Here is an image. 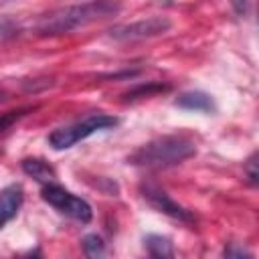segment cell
I'll use <instances>...</instances> for the list:
<instances>
[{
    "mask_svg": "<svg viewBox=\"0 0 259 259\" xmlns=\"http://www.w3.org/2000/svg\"><path fill=\"white\" fill-rule=\"evenodd\" d=\"M119 4L115 2H83V4H69L57 10H51L40 18L36 24V32L40 36H59L83 28L91 22L109 18L117 14Z\"/></svg>",
    "mask_w": 259,
    "mask_h": 259,
    "instance_id": "1",
    "label": "cell"
},
{
    "mask_svg": "<svg viewBox=\"0 0 259 259\" xmlns=\"http://www.w3.org/2000/svg\"><path fill=\"white\" fill-rule=\"evenodd\" d=\"M194 154H196V144L192 138L184 134H172V136L154 138L148 144L140 146L127 158V162L148 170H164L182 164Z\"/></svg>",
    "mask_w": 259,
    "mask_h": 259,
    "instance_id": "2",
    "label": "cell"
},
{
    "mask_svg": "<svg viewBox=\"0 0 259 259\" xmlns=\"http://www.w3.org/2000/svg\"><path fill=\"white\" fill-rule=\"evenodd\" d=\"M117 121H119L117 117L107 115V113H91V115L83 117L81 121H75L71 125H65V127L55 130L49 136V144L55 150H67V148L75 146L77 142L89 138L91 134H95L99 130H107V127L117 125Z\"/></svg>",
    "mask_w": 259,
    "mask_h": 259,
    "instance_id": "3",
    "label": "cell"
},
{
    "mask_svg": "<svg viewBox=\"0 0 259 259\" xmlns=\"http://www.w3.org/2000/svg\"><path fill=\"white\" fill-rule=\"evenodd\" d=\"M40 196H42L45 202H49V204H51L53 208H57L61 214L71 217V219H75V221H79V223H89V221L93 219L91 204H89L85 198L73 194L71 190L63 188V186L57 184V182L45 184L42 190H40Z\"/></svg>",
    "mask_w": 259,
    "mask_h": 259,
    "instance_id": "4",
    "label": "cell"
},
{
    "mask_svg": "<svg viewBox=\"0 0 259 259\" xmlns=\"http://www.w3.org/2000/svg\"><path fill=\"white\" fill-rule=\"evenodd\" d=\"M172 28V20L166 16H150L142 18L130 24H119L109 30V36L119 42H136V40H146L152 36H160Z\"/></svg>",
    "mask_w": 259,
    "mask_h": 259,
    "instance_id": "5",
    "label": "cell"
},
{
    "mask_svg": "<svg viewBox=\"0 0 259 259\" xmlns=\"http://www.w3.org/2000/svg\"><path fill=\"white\" fill-rule=\"evenodd\" d=\"M140 192L148 200V204L154 206L158 212L168 214V217H172L176 221H182V223H194V214L188 208H184L182 204H178L176 200H172L170 194L166 190H162L158 184H154V182H142L140 184Z\"/></svg>",
    "mask_w": 259,
    "mask_h": 259,
    "instance_id": "6",
    "label": "cell"
},
{
    "mask_svg": "<svg viewBox=\"0 0 259 259\" xmlns=\"http://www.w3.org/2000/svg\"><path fill=\"white\" fill-rule=\"evenodd\" d=\"M22 200H24V190L20 184H8L6 188L0 190V229L18 214Z\"/></svg>",
    "mask_w": 259,
    "mask_h": 259,
    "instance_id": "7",
    "label": "cell"
},
{
    "mask_svg": "<svg viewBox=\"0 0 259 259\" xmlns=\"http://www.w3.org/2000/svg\"><path fill=\"white\" fill-rule=\"evenodd\" d=\"M178 107L188 111H214V99L206 91H186L174 101Z\"/></svg>",
    "mask_w": 259,
    "mask_h": 259,
    "instance_id": "8",
    "label": "cell"
},
{
    "mask_svg": "<svg viewBox=\"0 0 259 259\" xmlns=\"http://www.w3.org/2000/svg\"><path fill=\"white\" fill-rule=\"evenodd\" d=\"M22 170H24V174H28L34 180L42 182V186L55 182V178H57L55 168L42 158H24L22 160Z\"/></svg>",
    "mask_w": 259,
    "mask_h": 259,
    "instance_id": "9",
    "label": "cell"
},
{
    "mask_svg": "<svg viewBox=\"0 0 259 259\" xmlns=\"http://www.w3.org/2000/svg\"><path fill=\"white\" fill-rule=\"evenodd\" d=\"M148 259H176L174 255V245L168 237L164 235H148L144 239Z\"/></svg>",
    "mask_w": 259,
    "mask_h": 259,
    "instance_id": "10",
    "label": "cell"
},
{
    "mask_svg": "<svg viewBox=\"0 0 259 259\" xmlns=\"http://www.w3.org/2000/svg\"><path fill=\"white\" fill-rule=\"evenodd\" d=\"M81 245H83V251H85L87 259H105V243L99 235H95V233L85 235Z\"/></svg>",
    "mask_w": 259,
    "mask_h": 259,
    "instance_id": "11",
    "label": "cell"
},
{
    "mask_svg": "<svg viewBox=\"0 0 259 259\" xmlns=\"http://www.w3.org/2000/svg\"><path fill=\"white\" fill-rule=\"evenodd\" d=\"M170 87L168 85H162V83H148V85H138V87H134L132 91H127L125 95H123V99L125 101H134V99H142V97H150V95H156V93H164V91H168Z\"/></svg>",
    "mask_w": 259,
    "mask_h": 259,
    "instance_id": "12",
    "label": "cell"
},
{
    "mask_svg": "<svg viewBox=\"0 0 259 259\" xmlns=\"http://www.w3.org/2000/svg\"><path fill=\"white\" fill-rule=\"evenodd\" d=\"M34 107H24V109H16V111H6V113H2L0 115V132L2 130H6V127H10L14 121H18L26 111H32Z\"/></svg>",
    "mask_w": 259,
    "mask_h": 259,
    "instance_id": "13",
    "label": "cell"
},
{
    "mask_svg": "<svg viewBox=\"0 0 259 259\" xmlns=\"http://www.w3.org/2000/svg\"><path fill=\"white\" fill-rule=\"evenodd\" d=\"M243 170H245L249 182H251V184H257V178H259V172H257V152L251 154V158L245 162V168H243Z\"/></svg>",
    "mask_w": 259,
    "mask_h": 259,
    "instance_id": "14",
    "label": "cell"
},
{
    "mask_svg": "<svg viewBox=\"0 0 259 259\" xmlns=\"http://www.w3.org/2000/svg\"><path fill=\"white\" fill-rule=\"evenodd\" d=\"M18 34V26L12 20H0V42L12 38Z\"/></svg>",
    "mask_w": 259,
    "mask_h": 259,
    "instance_id": "15",
    "label": "cell"
},
{
    "mask_svg": "<svg viewBox=\"0 0 259 259\" xmlns=\"http://www.w3.org/2000/svg\"><path fill=\"white\" fill-rule=\"evenodd\" d=\"M26 259H45L42 257V251H40V247H34L28 255H26Z\"/></svg>",
    "mask_w": 259,
    "mask_h": 259,
    "instance_id": "16",
    "label": "cell"
},
{
    "mask_svg": "<svg viewBox=\"0 0 259 259\" xmlns=\"http://www.w3.org/2000/svg\"><path fill=\"white\" fill-rule=\"evenodd\" d=\"M235 259H253V255L247 253V251H239V253L235 255Z\"/></svg>",
    "mask_w": 259,
    "mask_h": 259,
    "instance_id": "17",
    "label": "cell"
},
{
    "mask_svg": "<svg viewBox=\"0 0 259 259\" xmlns=\"http://www.w3.org/2000/svg\"><path fill=\"white\" fill-rule=\"evenodd\" d=\"M6 99H8V91H6L4 87H0V103L6 101Z\"/></svg>",
    "mask_w": 259,
    "mask_h": 259,
    "instance_id": "18",
    "label": "cell"
}]
</instances>
